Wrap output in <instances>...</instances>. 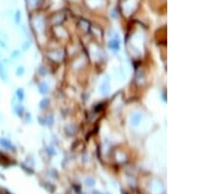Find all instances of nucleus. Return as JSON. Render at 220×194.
<instances>
[{
    "label": "nucleus",
    "mask_w": 220,
    "mask_h": 194,
    "mask_svg": "<svg viewBox=\"0 0 220 194\" xmlns=\"http://www.w3.org/2000/svg\"><path fill=\"white\" fill-rule=\"evenodd\" d=\"M0 144H1L3 147L7 148V149H13V145L11 144V142L5 138H0Z\"/></svg>",
    "instance_id": "1"
},
{
    "label": "nucleus",
    "mask_w": 220,
    "mask_h": 194,
    "mask_svg": "<svg viewBox=\"0 0 220 194\" xmlns=\"http://www.w3.org/2000/svg\"><path fill=\"white\" fill-rule=\"evenodd\" d=\"M6 77H7V74L4 70V67L0 64V79L3 80H6Z\"/></svg>",
    "instance_id": "2"
},
{
    "label": "nucleus",
    "mask_w": 220,
    "mask_h": 194,
    "mask_svg": "<svg viewBox=\"0 0 220 194\" xmlns=\"http://www.w3.org/2000/svg\"><path fill=\"white\" fill-rule=\"evenodd\" d=\"M14 19H15V22H16V23H20V21H21V12L19 11V10H18V11L15 13Z\"/></svg>",
    "instance_id": "3"
},
{
    "label": "nucleus",
    "mask_w": 220,
    "mask_h": 194,
    "mask_svg": "<svg viewBox=\"0 0 220 194\" xmlns=\"http://www.w3.org/2000/svg\"><path fill=\"white\" fill-rule=\"evenodd\" d=\"M17 95H18V97H19V99H20V100H24V91H23L22 89H18V90H17Z\"/></svg>",
    "instance_id": "4"
},
{
    "label": "nucleus",
    "mask_w": 220,
    "mask_h": 194,
    "mask_svg": "<svg viewBox=\"0 0 220 194\" xmlns=\"http://www.w3.org/2000/svg\"><path fill=\"white\" fill-rule=\"evenodd\" d=\"M17 76L18 77H21L22 75H24V69L23 68V67H20V68H18L17 69Z\"/></svg>",
    "instance_id": "5"
}]
</instances>
